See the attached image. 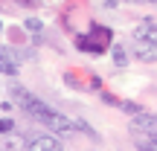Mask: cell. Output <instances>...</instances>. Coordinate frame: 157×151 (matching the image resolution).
<instances>
[{
    "label": "cell",
    "instance_id": "7",
    "mask_svg": "<svg viewBox=\"0 0 157 151\" xmlns=\"http://www.w3.org/2000/svg\"><path fill=\"white\" fill-rule=\"evenodd\" d=\"M23 26H26L29 32H35V35H41V32H44V21H41V17H35V15H29L26 21H23Z\"/></svg>",
    "mask_w": 157,
    "mask_h": 151
},
{
    "label": "cell",
    "instance_id": "5",
    "mask_svg": "<svg viewBox=\"0 0 157 151\" xmlns=\"http://www.w3.org/2000/svg\"><path fill=\"white\" fill-rule=\"evenodd\" d=\"M0 70H3V76H17L21 73V61L15 58V52L9 47H3V52H0Z\"/></svg>",
    "mask_w": 157,
    "mask_h": 151
},
{
    "label": "cell",
    "instance_id": "14",
    "mask_svg": "<svg viewBox=\"0 0 157 151\" xmlns=\"http://www.w3.org/2000/svg\"><path fill=\"white\" fill-rule=\"evenodd\" d=\"M154 3H157V0H154Z\"/></svg>",
    "mask_w": 157,
    "mask_h": 151
},
{
    "label": "cell",
    "instance_id": "10",
    "mask_svg": "<svg viewBox=\"0 0 157 151\" xmlns=\"http://www.w3.org/2000/svg\"><path fill=\"white\" fill-rule=\"evenodd\" d=\"M15 131V122L9 119V113H3V119H0V134H12Z\"/></svg>",
    "mask_w": 157,
    "mask_h": 151
},
{
    "label": "cell",
    "instance_id": "8",
    "mask_svg": "<svg viewBox=\"0 0 157 151\" xmlns=\"http://www.w3.org/2000/svg\"><path fill=\"white\" fill-rule=\"evenodd\" d=\"M111 58H113L117 67H128V58H125V50H122V47H113V50H111Z\"/></svg>",
    "mask_w": 157,
    "mask_h": 151
},
{
    "label": "cell",
    "instance_id": "1",
    "mask_svg": "<svg viewBox=\"0 0 157 151\" xmlns=\"http://www.w3.org/2000/svg\"><path fill=\"white\" fill-rule=\"evenodd\" d=\"M12 96H15V99H17V105H21L23 111L29 113V116L41 119V122H44V119H47V116H50V113H52V108L47 105V102H41L38 96H32V93H29V90H23L21 84H17V87L12 90Z\"/></svg>",
    "mask_w": 157,
    "mask_h": 151
},
{
    "label": "cell",
    "instance_id": "4",
    "mask_svg": "<svg viewBox=\"0 0 157 151\" xmlns=\"http://www.w3.org/2000/svg\"><path fill=\"white\" fill-rule=\"evenodd\" d=\"M131 52L137 55V61H148V64H157V44L146 38H134V44H131Z\"/></svg>",
    "mask_w": 157,
    "mask_h": 151
},
{
    "label": "cell",
    "instance_id": "6",
    "mask_svg": "<svg viewBox=\"0 0 157 151\" xmlns=\"http://www.w3.org/2000/svg\"><path fill=\"white\" fill-rule=\"evenodd\" d=\"M134 38H146L151 44H157V21H140L134 26Z\"/></svg>",
    "mask_w": 157,
    "mask_h": 151
},
{
    "label": "cell",
    "instance_id": "12",
    "mask_svg": "<svg viewBox=\"0 0 157 151\" xmlns=\"http://www.w3.org/2000/svg\"><path fill=\"white\" fill-rule=\"evenodd\" d=\"M143 148H154V151H157V134H148L146 142H143Z\"/></svg>",
    "mask_w": 157,
    "mask_h": 151
},
{
    "label": "cell",
    "instance_id": "9",
    "mask_svg": "<svg viewBox=\"0 0 157 151\" xmlns=\"http://www.w3.org/2000/svg\"><path fill=\"white\" fill-rule=\"evenodd\" d=\"M78 131H82L84 137H90V140H99V134H96V131H93V125H87V122H84V119H78Z\"/></svg>",
    "mask_w": 157,
    "mask_h": 151
},
{
    "label": "cell",
    "instance_id": "3",
    "mask_svg": "<svg viewBox=\"0 0 157 151\" xmlns=\"http://www.w3.org/2000/svg\"><path fill=\"white\" fill-rule=\"evenodd\" d=\"M26 148L29 151H61L64 142L58 137H52V134H35V137L26 140Z\"/></svg>",
    "mask_w": 157,
    "mask_h": 151
},
{
    "label": "cell",
    "instance_id": "13",
    "mask_svg": "<svg viewBox=\"0 0 157 151\" xmlns=\"http://www.w3.org/2000/svg\"><path fill=\"white\" fill-rule=\"evenodd\" d=\"M108 3H140V0H108Z\"/></svg>",
    "mask_w": 157,
    "mask_h": 151
},
{
    "label": "cell",
    "instance_id": "11",
    "mask_svg": "<svg viewBox=\"0 0 157 151\" xmlns=\"http://www.w3.org/2000/svg\"><path fill=\"white\" fill-rule=\"evenodd\" d=\"M122 111H125V113H131V116H134V113H140L143 108L137 105V102H122Z\"/></svg>",
    "mask_w": 157,
    "mask_h": 151
},
{
    "label": "cell",
    "instance_id": "2",
    "mask_svg": "<svg viewBox=\"0 0 157 151\" xmlns=\"http://www.w3.org/2000/svg\"><path fill=\"white\" fill-rule=\"evenodd\" d=\"M131 131L137 137H148V134H157V113L151 111H140L131 116Z\"/></svg>",
    "mask_w": 157,
    "mask_h": 151
}]
</instances>
